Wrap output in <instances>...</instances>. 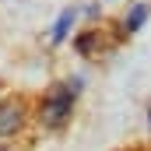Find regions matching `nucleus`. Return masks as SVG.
<instances>
[{
	"mask_svg": "<svg viewBox=\"0 0 151 151\" xmlns=\"http://www.w3.org/2000/svg\"><path fill=\"white\" fill-rule=\"evenodd\" d=\"M70 109H74V91L67 84H53L46 102H42V119L46 127H63L70 119Z\"/></svg>",
	"mask_w": 151,
	"mask_h": 151,
	"instance_id": "obj_1",
	"label": "nucleus"
},
{
	"mask_svg": "<svg viewBox=\"0 0 151 151\" xmlns=\"http://www.w3.org/2000/svg\"><path fill=\"white\" fill-rule=\"evenodd\" d=\"M21 119H25V109L18 102H0V137L14 134L21 127Z\"/></svg>",
	"mask_w": 151,
	"mask_h": 151,
	"instance_id": "obj_2",
	"label": "nucleus"
},
{
	"mask_svg": "<svg viewBox=\"0 0 151 151\" xmlns=\"http://www.w3.org/2000/svg\"><path fill=\"white\" fill-rule=\"evenodd\" d=\"M74 18H77V11H63V14H60V21H56V28H53V42H63V39H67Z\"/></svg>",
	"mask_w": 151,
	"mask_h": 151,
	"instance_id": "obj_3",
	"label": "nucleus"
},
{
	"mask_svg": "<svg viewBox=\"0 0 151 151\" xmlns=\"http://www.w3.org/2000/svg\"><path fill=\"white\" fill-rule=\"evenodd\" d=\"M144 18H148V7L141 4V7H134L130 11V18H127V32H137L141 25H144Z\"/></svg>",
	"mask_w": 151,
	"mask_h": 151,
	"instance_id": "obj_4",
	"label": "nucleus"
},
{
	"mask_svg": "<svg viewBox=\"0 0 151 151\" xmlns=\"http://www.w3.org/2000/svg\"><path fill=\"white\" fill-rule=\"evenodd\" d=\"M0 151H7V148H0Z\"/></svg>",
	"mask_w": 151,
	"mask_h": 151,
	"instance_id": "obj_5",
	"label": "nucleus"
}]
</instances>
